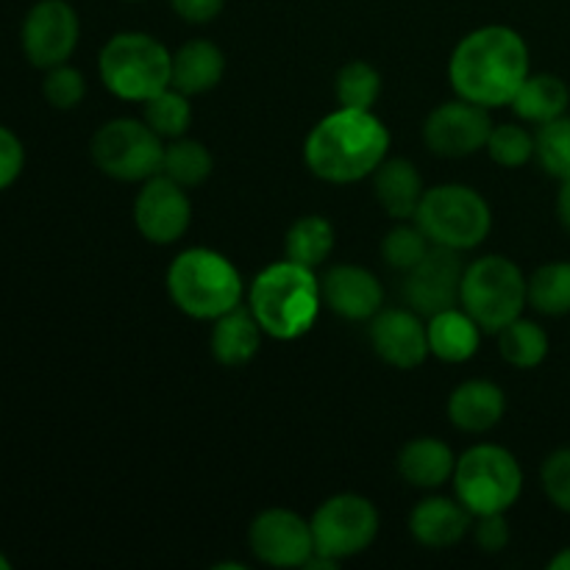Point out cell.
I'll return each instance as SVG.
<instances>
[{"mask_svg": "<svg viewBox=\"0 0 570 570\" xmlns=\"http://www.w3.org/2000/svg\"><path fill=\"white\" fill-rule=\"evenodd\" d=\"M540 484L551 507L570 515V449H557L540 468Z\"/></svg>", "mask_w": 570, "mask_h": 570, "instance_id": "cell-36", "label": "cell"}, {"mask_svg": "<svg viewBox=\"0 0 570 570\" xmlns=\"http://www.w3.org/2000/svg\"><path fill=\"white\" fill-rule=\"evenodd\" d=\"M98 76L115 98L145 104L173 87V53L145 31H120L100 48Z\"/></svg>", "mask_w": 570, "mask_h": 570, "instance_id": "cell-5", "label": "cell"}, {"mask_svg": "<svg viewBox=\"0 0 570 570\" xmlns=\"http://www.w3.org/2000/svg\"><path fill=\"white\" fill-rule=\"evenodd\" d=\"M371 345L379 360L399 371H415L432 356L426 321L410 306L379 312L371 321Z\"/></svg>", "mask_w": 570, "mask_h": 570, "instance_id": "cell-16", "label": "cell"}, {"mask_svg": "<svg viewBox=\"0 0 570 570\" xmlns=\"http://www.w3.org/2000/svg\"><path fill=\"white\" fill-rule=\"evenodd\" d=\"M245 295L265 337L278 343H293L309 334L323 309L321 278L312 267L293 259L273 262L256 273Z\"/></svg>", "mask_w": 570, "mask_h": 570, "instance_id": "cell-3", "label": "cell"}, {"mask_svg": "<svg viewBox=\"0 0 570 570\" xmlns=\"http://www.w3.org/2000/svg\"><path fill=\"white\" fill-rule=\"evenodd\" d=\"M170 6L189 26H206V22L220 17L226 0H170Z\"/></svg>", "mask_w": 570, "mask_h": 570, "instance_id": "cell-39", "label": "cell"}, {"mask_svg": "<svg viewBox=\"0 0 570 570\" xmlns=\"http://www.w3.org/2000/svg\"><path fill=\"white\" fill-rule=\"evenodd\" d=\"M226 76V53L209 39H189L173 53V87L184 95H206Z\"/></svg>", "mask_w": 570, "mask_h": 570, "instance_id": "cell-24", "label": "cell"}, {"mask_svg": "<svg viewBox=\"0 0 570 570\" xmlns=\"http://www.w3.org/2000/svg\"><path fill=\"white\" fill-rule=\"evenodd\" d=\"M379 95H382V72L365 59H351L340 67L334 78V98L345 109L373 111Z\"/></svg>", "mask_w": 570, "mask_h": 570, "instance_id": "cell-31", "label": "cell"}, {"mask_svg": "<svg viewBox=\"0 0 570 570\" xmlns=\"http://www.w3.org/2000/svg\"><path fill=\"white\" fill-rule=\"evenodd\" d=\"M42 95L53 109L59 111H70L87 98V78H83L81 70L65 65H56L50 70H45V81H42Z\"/></svg>", "mask_w": 570, "mask_h": 570, "instance_id": "cell-35", "label": "cell"}, {"mask_svg": "<svg viewBox=\"0 0 570 570\" xmlns=\"http://www.w3.org/2000/svg\"><path fill=\"white\" fill-rule=\"evenodd\" d=\"M460 306L488 334H499L529 306V278L501 254H488L465 265Z\"/></svg>", "mask_w": 570, "mask_h": 570, "instance_id": "cell-8", "label": "cell"}, {"mask_svg": "<svg viewBox=\"0 0 570 570\" xmlns=\"http://www.w3.org/2000/svg\"><path fill=\"white\" fill-rule=\"evenodd\" d=\"M454 495L473 518L510 512L523 493V468L510 449L476 443L456 456Z\"/></svg>", "mask_w": 570, "mask_h": 570, "instance_id": "cell-7", "label": "cell"}, {"mask_svg": "<svg viewBox=\"0 0 570 570\" xmlns=\"http://www.w3.org/2000/svg\"><path fill=\"white\" fill-rule=\"evenodd\" d=\"M557 217H560V226L570 234V178L560 181V193H557Z\"/></svg>", "mask_w": 570, "mask_h": 570, "instance_id": "cell-40", "label": "cell"}, {"mask_svg": "<svg viewBox=\"0 0 570 570\" xmlns=\"http://www.w3.org/2000/svg\"><path fill=\"white\" fill-rule=\"evenodd\" d=\"M412 220L423 228L429 243L460 254L479 248L493 232V209L488 198L468 184L429 187Z\"/></svg>", "mask_w": 570, "mask_h": 570, "instance_id": "cell-6", "label": "cell"}, {"mask_svg": "<svg viewBox=\"0 0 570 570\" xmlns=\"http://www.w3.org/2000/svg\"><path fill=\"white\" fill-rule=\"evenodd\" d=\"M484 150L499 167L518 170L534 159V134L518 122H501V126H493Z\"/></svg>", "mask_w": 570, "mask_h": 570, "instance_id": "cell-34", "label": "cell"}, {"mask_svg": "<svg viewBox=\"0 0 570 570\" xmlns=\"http://www.w3.org/2000/svg\"><path fill=\"white\" fill-rule=\"evenodd\" d=\"M529 306L546 317L570 315V262H549L529 276Z\"/></svg>", "mask_w": 570, "mask_h": 570, "instance_id": "cell-29", "label": "cell"}, {"mask_svg": "<svg viewBox=\"0 0 570 570\" xmlns=\"http://www.w3.org/2000/svg\"><path fill=\"white\" fill-rule=\"evenodd\" d=\"M529 72L532 56L527 39L510 26H482L465 33L449 59V81L456 98L484 109L510 106Z\"/></svg>", "mask_w": 570, "mask_h": 570, "instance_id": "cell-1", "label": "cell"}, {"mask_svg": "<svg viewBox=\"0 0 570 570\" xmlns=\"http://www.w3.org/2000/svg\"><path fill=\"white\" fill-rule=\"evenodd\" d=\"M373 198L393 220H412L421 206L423 178L421 170L404 156H387L373 173Z\"/></svg>", "mask_w": 570, "mask_h": 570, "instance_id": "cell-20", "label": "cell"}, {"mask_svg": "<svg viewBox=\"0 0 570 570\" xmlns=\"http://www.w3.org/2000/svg\"><path fill=\"white\" fill-rule=\"evenodd\" d=\"M551 351L549 332L540 323L529 321V317H518L510 326L499 332V354L507 365L518 367V371H534L546 362Z\"/></svg>", "mask_w": 570, "mask_h": 570, "instance_id": "cell-27", "label": "cell"}, {"mask_svg": "<svg viewBox=\"0 0 570 570\" xmlns=\"http://www.w3.org/2000/svg\"><path fill=\"white\" fill-rule=\"evenodd\" d=\"M426 328L429 348L440 362L462 365V362H471L479 354L484 328L462 306H451V309L426 317Z\"/></svg>", "mask_w": 570, "mask_h": 570, "instance_id": "cell-23", "label": "cell"}, {"mask_svg": "<svg viewBox=\"0 0 570 570\" xmlns=\"http://www.w3.org/2000/svg\"><path fill=\"white\" fill-rule=\"evenodd\" d=\"M568 104L570 89L560 76H554V72H529V78L521 83L510 106L523 122L543 126V122L566 115Z\"/></svg>", "mask_w": 570, "mask_h": 570, "instance_id": "cell-25", "label": "cell"}, {"mask_svg": "<svg viewBox=\"0 0 570 570\" xmlns=\"http://www.w3.org/2000/svg\"><path fill=\"white\" fill-rule=\"evenodd\" d=\"M510 523H507V512H495V515H479L473 518V540L484 554H499L510 546Z\"/></svg>", "mask_w": 570, "mask_h": 570, "instance_id": "cell-37", "label": "cell"}, {"mask_svg": "<svg viewBox=\"0 0 570 570\" xmlns=\"http://www.w3.org/2000/svg\"><path fill=\"white\" fill-rule=\"evenodd\" d=\"M323 306L351 323H371L384 309V287L362 265H334L321 276Z\"/></svg>", "mask_w": 570, "mask_h": 570, "instance_id": "cell-17", "label": "cell"}, {"mask_svg": "<svg viewBox=\"0 0 570 570\" xmlns=\"http://www.w3.org/2000/svg\"><path fill=\"white\" fill-rule=\"evenodd\" d=\"M248 546L262 566L304 568L315 554V534L312 523L298 512L271 507L250 521Z\"/></svg>", "mask_w": 570, "mask_h": 570, "instance_id": "cell-13", "label": "cell"}, {"mask_svg": "<svg viewBox=\"0 0 570 570\" xmlns=\"http://www.w3.org/2000/svg\"><path fill=\"white\" fill-rule=\"evenodd\" d=\"M309 523L315 534V551L345 562L365 554L376 543L382 515L365 495L337 493L317 507Z\"/></svg>", "mask_w": 570, "mask_h": 570, "instance_id": "cell-10", "label": "cell"}, {"mask_svg": "<svg viewBox=\"0 0 570 570\" xmlns=\"http://www.w3.org/2000/svg\"><path fill=\"white\" fill-rule=\"evenodd\" d=\"M262 337H265V332H262L254 312L239 304L232 312L217 317V321H212L209 351L220 365L243 367L259 354Z\"/></svg>", "mask_w": 570, "mask_h": 570, "instance_id": "cell-21", "label": "cell"}, {"mask_svg": "<svg viewBox=\"0 0 570 570\" xmlns=\"http://www.w3.org/2000/svg\"><path fill=\"white\" fill-rule=\"evenodd\" d=\"M399 473L406 484L421 490H440L454 479L456 454L440 438H415L399 451Z\"/></svg>", "mask_w": 570, "mask_h": 570, "instance_id": "cell-22", "label": "cell"}, {"mask_svg": "<svg viewBox=\"0 0 570 570\" xmlns=\"http://www.w3.org/2000/svg\"><path fill=\"white\" fill-rule=\"evenodd\" d=\"M473 529V515L460 499L429 495L410 512V534L417 546L432 551L454 549Z\"/></svg>", "mask_w": 570, "mask_h": 570, "instance_id": "cell-18", "label": "cell"}, {"mask_svg": "<svg viewBox=\"0 0 570 570\" xmlns=\"http://www.w3.org/2000/svg\"><path fill=\"white\" fill-rule=\"evenodd\" d=\"M131 3H134V0H131Z\"/></svg>", "mask_w": 570, "mask_h": 570, "instance_id": "cell-43", "label": "cell"}, {"mask_svg": "<svg viewBox=\"0 0 570 570\" xmlns=\"http://www.w3.org/2000/svg\"><path fill=\"white\" fill-rule=\"evenodd\" d=\"M549 570H570V546H566V549L557 551V554L551 557Z\"/></svg>", "mask_w": 570, "mask_h": 570, "instance_id": "cell-41", "label": "cell"}, {"mask_svg": "<svg viewBox=\"0 0 570 570\" xmlns=\"http://www.w3.org/2000/svg\"><path fill=\"white\" fill-rule=\"evenodd\" d=\"M81 37L78 11L67 0H39L28 9L20 28V45L26 59L39 70L70 61Z\"/></svg>", "mask_w": 570, "mask_h": 570, "instance_id": "cell-12", "label": "cell"}, {"mask_svg": "<svg viewBox=\"0 0 570 570\" xmlns=\"http://www.w3.org/2000/svg\"><path fill=\"white\" fill-rule=\"evenodd\" d=\"M193 223V200L181 184L167 176H154L142 181L134 198V226L148 243L173 245L189 232Z\"/></svg>", "mask_w": 570, "mask_h": 570, "instance_id": "cell-14", "label": "cell"}, {"mask_svg": "<svg viewBox=\"0 0 570 570\" xmlns=\"http://www.w3.org/2000/svg\"><path fill=\"white\" fill-rule=\"evenodd\" d=\"M462 276H465V262L460 250L432 245V250L404 273L406 306L423 317L460 306Z\"/></svg>", "mask_w": 570, "mask_h": 570, "instance_id": "cell-15", "label": "cell"}, {"mask_svg": "<svg viewBox=\"0 0 570 570\" xmlns=\"http://www.w3.org/2000/svg\"><path fill=\"white\" fill-rule=\"evenodd\" d=\"M534 159L557 181L570 178V117L562 115L557 120L538 126L534 134Z\"/></svg>", "mask_w": 570, "mask_h": 570, "instance_id": "cell-33", "label": "cell"}, {"mask_svg": "<svg viewBox=\"0 0 570 570\" xmlns=\"http://www.w3.org/2000/svg\"><path fill=\"white\" fill-rule=\"evenodd\" d=\"M215 170V159H212L209 148L198 139L178 137L165 142V159H161V176L170 181L181 184L184 189L200 187L206 178Z\"/></svg>", "mask_w": 570, "mask_h": 570, "instance_id": "cell-28", "label": "cell"}, {"mask_svg": "<svg viewBox=\"0 0 570 570\" xmlns=\"http://www.w3.org/2000/svg\"><path fill=\"white\" fill-rule=\"evenodd\" d=\"M432 250V243L415 220H395L382 239V259L393 271L406 273Z\"/></svg>", "mask_w": 570, "mask_h": 570, "instance_id": "cell-32", "label": "cell"}, {"mask_svg": "<svg viewBox=\"0 0 570 570\" xmlns=\"http://www.w3.org/2000/svg\"><path fill=\"white\" fill-rule=\"evenodd\" d=\"M89 156L104 176L115 178V181L142 184L161 173L165 139L145 120L115 117L92 134Z\"/></svg>", "mask_w": 570, "mask_h": 570, "instance_id": "cell-9", "label": "cell"}, {"mask_svg": "<svg viewBox=\"0 0 570 570\" xmlns=\"http://www.w3.org/2000/svg\"><path fill=\"white\" fill-rule=\"evenodd\" d=\"M334 243H337V234H334L332 220L323 215H301L284 234V254L287 259L315 271L332 256Z\"/></svg>", "mask_w": 570, "mask_h": 570, "instance_id": "cell-26", "label": "cell"}, {"mask_svg": "<svg viewBox=\"0 0 570 570\" xmlns=\"http://www.w3.org/2000/svg\"><path fill=\"white\" fill-rule=\"evenodd\" d=\"M26 167V148L11 128L0 126V193L20 178Z\"/></svg>", "mask_w": 570, "mask_h": 570, "instance_id": "cell-38", "label": "cell"}, {"mask_svg": "<svg viewBox=\"0 0 570 570\" xmlns=\"http://www.w3.org/2000/svg\"><path fill=\"white\" fill-rule=\"evenodd\" d=\"M445 412L460 432L484 434L504 421L507 395L490 379H468L451 390Z\"/></svg>", "mask_w": 570, "mask_h": 570, "instance_id": "cell-19", "label": "cell"}, {"mask_svg": "<svg viewBox=\"0 0 570 570\" xmlns=\"http://www.w3.org/2000/svg\"><path fill=\"white\" fill-rule=\"evenodd\" d=\"M142 120L161 139H167V142L178 137H187L189 126H193V104H189V95H184L176 87L161 89L159 95H154V98L142 104Z\"/></svg>", "mask_w": 570, "mask_h": 570, "instance_id": "cell-30", "label": "cell"}, {"mask_svg": "<svg viewBox=\"0 0 570 570\" xmlns=\"http://www.w3.org/2000/svg\"><path fill=\"white\" fill-rule=\"evenodd\" d=\"M0 570H11V560L6 554H0Z\"/></svg>", "mask_w": 570, "mask_h": 570, "instance_id": "cell-42", "label": "cell"}, {"mask_svg": "<svg viewBox=\"0 0 570 570\" xmlns=\"http://www.w3.org/2000/svg\"><path fill=\"white\" fill-rule=\"evenodd\" d=\"M390 156V128L365 109L337 106L306 134V170L326 184H356Z\"/></svg>", "mask_w": 570, "mask_h": 570, "instance_id": "cell-2", "label": "cell"}, {"mask_svg": "<svg viewBox=\"0 0 570 570\" xmlns=\"http://www.w3.org/2000/svg\"><path fill=\"white\" fill-rule=\"evenodd\" d=\"M165 287L178 312L209 323L243 304L245 295L243 273L215 248L181 250L167 267Z\"/></svg>", "mask_w": 570, "mask_h": 570, "instance_id": "cell-4", "label": "cell"}, {"mask_svg": "<svg viewBox=\"0 0 570 570\" xmlns=\"http://www.w3.org/2000/svg\"><path fill=\"white\" fill-rule=\"evenodd\" d=\"M493 117L484 106L465 98L445 100L429 111L423 122V145L443 159H465L488 148Z\"/></svg>", "mask_w": 570, "mask_h": 570, "instance_id": "cell-11", "label": "cell"}]
</instances>
